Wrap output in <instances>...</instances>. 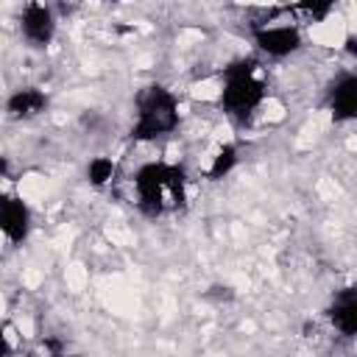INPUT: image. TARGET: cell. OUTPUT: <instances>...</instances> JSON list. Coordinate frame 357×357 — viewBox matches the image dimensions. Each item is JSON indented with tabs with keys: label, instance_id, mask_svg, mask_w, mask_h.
I'll return each instance as SVG.
<instances>
[{
	"label": "cell",
	"instance_id": "6da1fadb",
	"mask_svg": "<svg viewBox=\"0 0 357 357\" xmlns=\"http://www.w3.org/2000/svg\"><path fill=\"white\" fill-rule=\"evenodd\" d=\"M187 173L170 162H145L134 173V201L148 218L173 215L187 206Z\"/></svg>",
	"mask_w": 357,
	"mask_h": 357
},
{
	"label": "cell",
	"instance_id": "7a4b0ae2",
	"mask_svg": "<svg viewBox=\"0 0 357 357\" xmlns=\"http://www.w3.org/2000/svg\"><path fill=\"white\" fill-rule=\"evenodd\" d=\"M265 95H268V81L259 61L240 59L231 67H226L220 84V106L231 120L248 123L257 114V109L265 103Z\"/></svg>",
	"mask_w": 357,
	"mask_h": 357
},
{
	"label": "cell",
	"instance_id": "3957f363",
	"mask_svg": "<svg viewBox=\"0 0 357 357\" xmlns=\"http://www.w3.org/2000/svg\"><path fill=\"white\" fill-rule=\"evenodd\" d=\"M178 128V98L162 86L151 84L137 95V112L131 123L134 142H156Z\"/></svg>",
	"mask_w": 357,
	"mask_h": 357
},
{
	"label": "cell",
	"instance_id": "277c9868",
	"mask_svg": "<svg viewBox=\"0 0 357 357\" xmlns=\"http://www.w3.org/2000/svg\"><path fill=\"white\" fill-rule=\"evenodd\" d=\"M254 42L262 53L273 56V59H284L296 50H301L304 36L298 31V25L287 22V20H265L254 25Z\"/></svg>",
	"mask_w": 357,
	"mask_h": 357
},
{
	"label": "cell",
	"instance_id": "5b68a950",
	"mask_svg": "<svg viewBox=\"0 0 357 357\" xmlns=\"http://www.w3.org/2000/svg\"><path fill=\"white\" fill-rule=\"evenodd\" d=\"M20 33L31 47H47L56 36V14L45 3H28L20 11Z\"/></svg>",
	"mask_w": 357,
	"mask_h": 357
},
{
	"label": "cell",
	"instance_id": "8992f818",
	"mask_svg": "<svg viewBox=\"0 0 357 357\" xmlns=\"http://www.w3.org/2000/svg\"><path fill=\"white\" fill-rule=\"evenodd\" d=\"M31 209L17 195H0V237L11 245H20L31 234Z\"/></svg>",
	"mask_w": 357,
	"mask_h": 357
},
{
	"label": "cell",
	"instance_id": "52a82bcc",
	"mask_svg": "<svg viewBox=\"0 0 357 357\" xmlns=\"http://www.w3.org/2000/svg\"><path fill=\"white\" fill-rule=\"evenodd\" d=\"M326 103H329V112L337 123L354 120V114H357V75L354 73H340L329 86Z\"/></svg>",
	"mask_w": 357,
	"mask_h": 357
},
{
	"label": "cell",
	"instance_id": "ba28073f",
	"mask_svg": "<svg viewBox=\"0 0 357 357\" xmlns=\"http://www.w3.org/2000/svg\"><path fill=\"white\" fill-rule=\"evenodd\" d=\"M47 109V95L39 86H22L14 89L6 100V117L8 120H33Z\"/></svg>",
	"mask_w": 357,
	"mask_h": 357
},
{
	"label": "cell",
	"instance_id": "9c48e42d",
	"mask_svg": "<svg viewBox=\"0 0 357 357\" xmlns=\"http://www.w3.org/2000/svg\"><path fill=\"white\" fill-rule=\"evenodd\" d=\"M326 315H329L332 326L337 329V335L354 337V332H357V293H354V287L337 290Z\"/></svg>",
	"mask_w": 357,
	"mask_h": 357
},
{
	"label": "cell",
	"instance_id": "30bf717a",
	"mask_svg": "<svg viewBox=\"0 0 357 357\" xmlns=\"http://www.w3.org/2000/svg\"><path fill=\"white\" fill-rule=\"evenodd\" d=\"M237 145L234 142H223V145H218V151L212 153V159H209V167H206V176L212 178V181H220V178H226L234 167H237Z\"/></svg>",
	"mask_w": 357,
	"mask_h": 357
},
{
	"label": "cell",
	"instance_id": "8fae6325",
	"mask_svg": "<svg viewBox=\"0 0 357 357\" xmlns=\"http://www.w3.org/2000/svg\"><path fill=\"white\" fill-rule=\"evenodd\" d=\"M114 173H117V165H114L112 156H92L89 165H86V181H89L92 187H106V184H112Z\"/></svg>",
	"mask_w": 357,
	"mask_h": 357
},
{
	"label": "cell",
	"instance_id": "7c38bea8",
	"mask_svg": "<svg viewBox=\"0 0 357 357\" xmlns=\"http://www.w3.org/2000/svg\"><path fill=\"white\" fill-rule=\"evenodd\" d=\"M332 8H335L332 3H298V6H293L287 11L296 14V17H304V22H318L326 14H332Z\"/></svg>",
	"mask_w": 357,
	"mask_h": 357
},
{
	"label": "cell",
	"instance_id": "4fadbf2b",
	"mask_svg": "<svg viewBox=\"0 0 357 357\" xmlns=\"http://www.w3.org/2000/svg\"><path fill=\"white\" fill-rule=\"evenodd\" d=\"M14 351V340H11V329L0 326V357H8Z\"/></svg>",
	"mask_w": 357,
	"mask_h": 357
},
{
	"label": "cell",
	"instance_id": "5bb4252c",
	"mask_svg": "<svg viewBox=\"0 0 357 357\" xmlns=\"http://www.w3.org/2000/svg\"><path fill=\"white\" fill-rule=\"evenodd\" d=\"M59 357H61V354H59Z\"/></svg>",
	"mask_w": 357,
	"mask_h": 357
}]
</instances>
